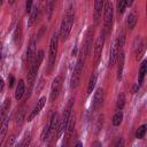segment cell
I'll return each mask as SVG.
<instances>
[{
  "label": "cell",
  "instance_id": "cell-11",
  "mask_svg": "<svg viewBox=\"0 0 147 147\" xmlns=\"http://www.w3.org/2000/svg\"><path fill=\"white\" fill-rule=\"evenodd\" d=\"M45 103H46V98L45 96H41L38 101H37V105L34 106V108H33V110L30 113V115L28 116V122H30V121H32L39 113H40V110L44 108V106H45Z\"/></svg>",
  "mask_w": 147,
  "mask_h": 147
},
{
  "label": "cell",
  "instance_id": "cell-5",
  "mask_svg": "<svg viewBox=\"0 0 147 147\" xmlns=\"http://www.w3.org/2000/svg\"><path fill=\"white\" fill-rule=\"evenodd\" d=\"M72 102L74 100L71 99L68 103V107L64 109L63 111V115L61 117V119H59V123H57V132H56V139L61 137V134L65 131V127H67V124H68V121H69V117H70V114H71V108H72Z\"/></svg>",
  "mask_w": 147,
  "mask_h": 147
},
{
  "label": "cell",
  "instance_id": "cell-8",
  "mask_svg": "<svg viewBox=\"0 0 147 147\" xmlns=\"http://www.w3.org/2000/svg\"><path fill=\"white\" fill-rule=\"evenodd\" d=\"M61 86H62V76H57L53 80V84L51 87V101H54L57 98L61 91Z\"/></svg>",
  "mask_w": 147,
  "mask_h": 147
},
{
  "label": "cell",
  "instance_id": "cell-38",
  "mask_svg": "<svg viewBox=\"0 0 147 147\" xmlns=\"http://www.w3.org/2000/svg\"><path fill=\"white\" fill-rule=\"evenodd\" d=\"M3 85H5V82H3L2 78H0V93H1L2 90H3Z\"/></svg>",
  "mask_w": 147,
  "mask_h": 147
},
{
  "label": "cell",
  "instance_id": "cell-10",
  "mask_svg": "<svg viewBox=\"0 0 147 147\" xmlns=\"http://www.w3.org/2000/svg\"><path fill=\"white\" fill-rule=\"evenodd\" d=\"M122 49V47L118 45V41L115 40L111 45V48H110V55H109V67H113L117 60V55L119 53V51Z\"/></svg>",
  "mask_w": 147,
  "mask_h": 147
},
{
  "label": "cell",
  "instance_id": "cell-42",
  "mask_svg": "<svg viewBox=\"0 0 147 147\" xmlns=\"http://www.w3.org/2000/svg\"><path fill=\"white\" fill-rule=\"evenodd\" d=\"M0 119H1V115H0Z\"/></svg>",
  "mask_w": 147,
  "mask_h": 147
},
{
  "label": "cell",
  "instance_id": "cell-41",
  "mask_svg": "<svg viewBox=\"0 0 147 147\" xmlns=\"http://www.w3.org/2000/svg\"><path fill=\"white\" fill-rule=\"evenodd\" d=\"M2 2H3V0H0V6L2 5Z\"/></svg>",
  "mask_w": 147,
  "mask_h": 147
},
{
  "label": "cell",
  "instance_id": "cell-3",
  "mask_svg": "<svg viewBox=\"0 0 147 147\" xmlns=\"http://www.w3.org/2000/svg\"><path fill=\"white\" fill-rule=\"evenodd\" d=\"M42 59H44V51H38L37 55L34 56V60L33 62L31 63L30 65V70L28 72V83H29V86L31 87L34 79H36V76H37V72L39 70V67L42 62Z\"/></svg>",
  "mask_w": 147,
  "mask_h": 147
},
{
  "label": "cell",
  "instance_id": "cell-32",
  "mask_svg": "<svg viewBox=\"0 0 147 147\" xmlns=\"http://www.w3.org/2000/svg\"><path fill=\"white\" fill-rule=\"evenodd\" d=\"M30 140H31V133L26 132L23 137V140L20 142V146H29L30 145Z\"/></svg>",
  "mask_w": 147,
  "mask_h": 147
},
{
  "label": "cell",
  "instance_id": "cell-36",
  "mask_svg": "<svg viewBox=\"0 0 147 147\" xmlns=\"http://www.w3.org/2000/svg\"><path fill=\"white\" fill-rule=\"evenodd\" d=\"M14 141H15V136H10V138L7 141V146H13L14 145Z\"/></svg>",
  "mask_w": 147,
  "mask_h": 147
},
{
  "label": "cell",
  "instance_id": "cell-34",
  "mask_svg": "<svg viewBox=\"0 0 147 147\" xmlns=\"http://www.w3.org/2000/svg\"><path fill=\"white\" fill-rule=\"evenodd\" d=\"M32 5H33V0H26V2H25V10H26V13H30L31 10H32Z\"/></svg>",
  "mask_w": 147,
  "mask_h": 147
},
{
  "label": "cell",
  "instance_id": "cell-26",
  "mask_svg": "<svg viewBox=\"0 0 147 147\" xmlns=\"http://www.w3.org/2000/svg\"><path fill=\"white\" fill-rule=\"evenodd\" d=\"M122 119H123V113L121 110H118L114 116H113V125L115 126H118L121 123H122Z\"/></svg>",
  "mask_w": 147,
  "mask_h": 147
},
{
  "label": "cell",
  "instance_id": "cell-35",
  "mask_svg": "<svg viewBox=\"0 0 147 147\" xmlns=\"http://www.w3.org/2000/svg\"><path fill=\"white\" fill-rule=\"evenodd\" d=\"M8 84H9V87H13L14 86V83H15V77L14 76H9L8 77Z\"/></svg>",
  "mask_w": 147,
  "mask_h": 147
},
{
  "label": "cell",
  "instance_id": "cell-2",
  "mask_svg": "<svg viewBox=\"0 0 147 147\" xmlns=\"http://www.w3.org/2000/svg\"><path fill=\"white\" fill-rule=\"evenodd\" d=\"M85 52L84 49H82V52L79 53L78 60L76 62V65L74 68L72 75H71V79H70V87L72 90H75L80 82V76H82V71H83V67H84V57H85Z\"/></svg>",
  "mask_w": 147,
  "mask_h": 147
},
{
  "label": "cell",
  "instance_id": "cell-31",
  "mask_svg": "<svg viewBox=\"0 0 147 147\" xmlns=\"http://www.w3.org/2000/svg\"><path fill=\"white\" fill-rule=\"evenodd\" d=\"M146 125L144 124V125H141L139 129H138V131H137V133H136V138H138V139H142L144 137H145V133H146Z\"/></svg>",
  "mask_w": 147,
  "mask_h": 147
},
{
  "label": "cell",
  "instance_id": "cell-28",
  "mask_svg": "<svg viewBox=\"0 0 147 147\" xmlns=\"http://www.w3.org/2000/svg\"><path fill=\"white\" fill-rule=\"evenodd\" d=\"M9 107H10V99L9 98H7L5 101H3V103H2V106H1V115H6V113L9 110Z\"/></svg>",
  "mask_w": 147,
  "mask_h": 147
},
{
  "label": "cell",
  "instance_id": "cell-17",
  "mask_svg": "<svg viewBox=\"0 0 147 147\" xmlns=\"http://www.w3.org/2000/svg\"><path fill=\"white\" fill-rule=\"evenodd\" d=\"M57 123H59V115H57V113H54L52 118H51V122L48 124V134H49V137L55 132V130L57 127Z\"/></svg>",
  "mask_w": 147,
  "mask_h": 147
},
{
  "label": "cell",
  "instance_id": "cell-14",
  "mask_svg": "<svg viewBox=\"0 0 147 147\" xmlns=\"http://www.w3.org/2000/svg\"><path fill=\"white\" fill-rule=\"evenodd\" d=\"M92 34H93V30L90 28L86 32V38H85V44H84V52L86 54V56L91 55V46H92Z\"/></svg>",
  "mask_w": 147,
  "mask_h": 147
},
{
  "label": "cell",
  "instance_id": "cell-12",
  "mask_svg": "<svg viewBox=\"0 0 147 147\" xmlns=\"http://www.w3.org/2000/svg\"><path fill=\"white\" fill-rule=\"evenodd\" d=\"M105 1L106 0H95V2H94V23L95 24H99L101 13L105 7Z\"/></svg>",
  "mask_w": 147,
  "mask_h": 147
},
{
  "label": "cell",
  "instance_id": "cell-43",
  "mask_svg": "<svg viewBox=\"0 0 147 147\" xmlns=\"http://www.w3.org/2000/svg\"><path fill=\"white\" fill-rule=\"evenodd\" d=\"M55 1H56V0H55Z\"/></svg>",
  "mask_w": 147,
  "mask_h": 147
},
{
  "label": "cell",
  "instance_id": "cell-23",
  "mask_svg": "<svg viewBox=\"0 0 147 147\" xmlns=\"http://www.w3.org/2000/svg\"><path fill=\"white\" fill-rule=\"evenodd\" d=\"M146 72H147V61H142L141 67H140V70H139V80H138V84L139 85H141V83L144 82V78H145Z\"/></svg>",
  "mask_w": 147,
  "mask_h": 147
},
{
  "label": "cell",
  "instance_id": "cell-40",
  "mask_svg": "<svg viewBox=\"0 0 147 147\" xmlns=\"http://www.w3.org/2000/svg\"><path fill=\"white\" fill-rule=\"evenodd\" d=\"M1 54H2V45L0 44V60H1Z\"/></svg>",
  "mask_w": 147,
  "mask_h": 147
},
{
  "label": "cell",
  "instance_id": "cell-29",
  "mask_svg": "<svg viewBox=\"0 0 147 147\" xmlns=\"http://www.w3.org/2000/svg\"><path fill=\"white\" fill-rule=\"evenodd\" d=\"M126 0H117V11L119 14H123L126 8Z\"/></svg>",
  "mask_w": 147,
  "mask_h": 147
},
{
  "label": "cell",
  "instance_id": "cell-4",
  "mask_svg": "<svg viewBox=\"0 0 147 147\" xmlns=\"http://www.w3.org/2000/svg\"><path fill=\"white\" fill-rule=\"evenodd\" d=\"M57 45H59V34L56 32L53 33L49 42V52H48V69L47 74H49L54 67L55 60H56V54H57Z\"/></svg>",
  "mask_w": 147,
  "mask_h": 147
},
{
  "label": "cell",
  "instance_id": "cell-37",
  "mask_svg": "<svg viewBox=\"0 0 147 147\" xmlns=\"http://www.w3.org/2000/svg\"><path fill=\"white\" fill-rule=\"evenodd\" d=\"M139 87H140V85H139V84H134V85H133V87H132V93H136V92L139 90Z\"/></svg>",
  "mask_w": 147,
  "mask_h": 147
},
{
  "label": "cell",
  "instance_id": "cell-25",
  "mask_svg": "<svg viewBox=\"0 0 147 147\" xmlns=\"http://www.w3.org/2000/svg\"><path fill=\"white\" fill-rule=\"evenodd\" d=\"M126 23H127V28L132 30V29L136 26V24H137V15H136L134 13H131V14L127 16Z\"/></svg>",
  "mask_w": 147,
  "mask_h": 147
},
{
  "label": "cell",
  "instance_id": "cell-15",
  "mask_svg": "<svg viewBox=\"0 0 147 147\" xmlns=\"http://www.w3.org/2000/svg\"><path fill=\"white\" fill-rule=\"evenodd\" d=\"M74 130H75V115L70 114V117H69V121H68V124H67V127H65V138H67V140H69L71 138V136L74 134Z\"/></svg>",
  "mask_w": 147,
  "mask_h": 147
},
{
  "label": "cell",
  "instance_id": "cell-21",
  "mask_svg": "<svg viewBox=\"0 0 147 147\" xmlns=\"http://www.w3.org/2000/svg\"><path fill=\"white\" fill-rule=\"evenodd\" d=\"M24 91H25L24 80L21 79V80H18V84H17V87H16V91H15V99L16 100H21L23 94H24Z\"/></svg>",
  "mask_w": 147,
  "mask_h": 147
},
{
  "label": "cell",
  "instance_id": "cell-22",
  "mask_svg": "<svg viewBox=\"0 0 147 147\" xmlns=\"http://www.w3.org/2000/svg\"><path fill=\"white\" fill-rule=\"evenodd\" d=\"M96 77H98L96 72H93V74L91 75V77H90V79H88V84H87V90H86L87 95H90V94L92 93V91L94 90V86H95V84H96Z\"/></svg>",
  "mask_w": 147,
  "mask_h": 147
},
{
  "label": "cell",
  "instance_id": "cell-27",
  "mask_svg": "<svg viewBox=\"0 0 147 147\" xmlns=\"http://www.w3.org/2000/svg\"><path fill=\"white\" fill-rule=\"evenodd\" d=\"M125 106V95L123 93H121L117 98V103H116V107H117V110H122Z\"/></svg>",
  "mask_w": 147,
  "mask_h": 147
},
{
  "label": "cell",
  "instance_id": "cell-7",
  "mask_svg": "<svg viewBox=\"0 0 147 147\" xmlns=\"http://www.w3.org/2000/svg\"><path fill=\"white\" fill-rule=\"evenodd\" d=\"M103 44H105V34H101L100 37H98V39L94 44V67H98V64L101 60Z\"/></svg>",
  "mask_w": 147,
  "mask_h": 147
},
{
  "label": "cell",
  "instance_id": "cell-19",
  "mask_svg": "<svg viewBox=\"0 0 147 147\" xmlns=\"http://www.w3.org/2000/svg\"><path fill=\"white\" fill-rule=\"evenodd\" d=\"M117 60H118L117 79H121L122 78V75H123V68H124V53H123V51H119V53L117 55Z\"/></svg>",
  "mask_w": 147,
  "mask_h": 147
},
{
  "label": "cell",
  "instance_id": "cell-30",
  "mask_svg": "<svg viewBox=\"0 0 147 147\" xmlns=\"http://www.w3.org/2000/svg\"><path fill=\"white\" fill-rule=\"evenodd\" d=\"M24 114H25V110H24V108H22L21 111H20V113L17 114V116H16V125H18V126L22 125L23 119H24Z\"/></svg>",
  "mask_w": 147,
  "mask_h": 147
},
{
  "label": "cell",
  "instance_id": "cell-13",
  "mask_svg": "<svg viewBox=\"0 0 147 147\" xmlns=\"http://www.w3.org/2000/svg\"><path fill=\"white\" fill-rule=\"evenodd\" d=\"M36 56V40L32 39L28 46V51H26V63L29 65H31V63L33 62Z\"/></svg>",
  "mask_w": 147,
  "mask_h": 147
},
{
  "label": "cell",
  "instance_id": "cell-39",
  "mask_svg": "<svg viewBox=\"0 0 147 147\" xmlns=\"http://www.w3.org/2000/svg\"><path fill=\"white\" fill-rule=\"evenodd\" d=\"M132 3H133V0H126V5L127 6H131Z\"/></svg>",
  "mask_w": 147,
  "mask_h": 147
},
{
  "label": "cell",
  "instance_id": "cell-16",
  "mask_svg": "<svg viewBox=\"0 0 147 147\" xmlns=\"http://www.w3.org/2000/svg\"><path fill=\"white\" fill-rule=\"evenodd\" d=\"M14 42L15 45L20 48L21 47V44H22V23L20 22L15 29V32H14Z\"/></svg>",
  "mask_w": 147,
  "mask_h": 147
},
{
  "label": "cell",
  "instance_id": "cell-1",
  "mask_svg": "<svg viewBox=\"0 0 147 147\" xmlns=\"http://www.w3.org/2000/svg\"><path fill=\"white\" fill-rule=\"evenodd\" d=\"M74 18H75V10L72 5H70L65 11V15L62 20L61 23V28H60V37L62 40H65L71 31L72 24H74Z\"/></svg>",
  "mask_w": 147,
  "mask_h": 147
},
{
  "label": "cell",
  "instance_id": "cell-18",
  "mask_svg": "<svg viewBox=\"0 0 147 147\" xmlns=\"http://www.w3.org/2000/svg\"><path fill=\"white\" fill-rule=\"evenodd\" d=\"M55 2H56L55 0H46L45 1V13H46V17L48 21H51V18H52Z\"/></svg>",
  "mask_w": 147,
  "mask_h": 147
},
{
  "label": "cell",
  "instance_id": "cell-33",
  "mask_svg": "<svg viewBox=\"0 0 147 147\" xmlns=\"http://www.w3.org/2000/svg\"><path fill=\"white\" fill-rule=\"evenodd\" d=\"M41 140L42 141H46L48 138H49V134H48V125H46L45 127H44V130H42V132H41Z\"/></svg>",
  "mask_w": 147,
  "mask_h": 147
},
{
  "label": "cell",
  "instance_id": "cell-9",
  "mask_svg": "<svg viewBox=\"0 0 147 147\" xmlns=\"http://www.w3.org/2000/svg\"><path fill=\"white\" fill-rule=\"evenodd\" d=\"M102 101H103V90L100 87L96 90L94 96H93V101H92V111H96L101 105H102Z\"/></svg>",
  "mask_w": 147,
  "mask_h": 147
},
{
  "label": "cell",
  "instance_id": "cell-24",
  "mask_svg": "<svg viewBox=\"0 0 147 147\" xmlns=\"http://www.w3.org/2000/svg\"><path fill=\"white\" fill-rule=\"evenodd\" d=\"M30 13H31V15H30V18H29V26L33 25L34 22L37 21V17H38V14H39V9H38V7L32 8V10H31Z\"/></svg>",
  "mask_w": 147,
  "mask_h": 147
},
{
  "label": "cell",
  "instance_id": "cell-20",
  "mask_svg": "<svg viewBox=\"0 0 147 147\" xmlns=\"http://www.w3.org/2000/svg\"><path fill=\"white\" fill-rule=\"evenodd\" d=\"M8 121H9L8 116L5 115V117H3L2 122H1V126H0V146H1V144H2V141H3V139H5V136H6V133H7Z\"/></svg>",
  "mask_w": 147,
  "mask_h": 147
},
{
  "label": "cell",
  "instance_id": "cell-6",
  "mask_svg": "<svg viewBox=\"0 0 147 147\" xmlns=\"http://www.w3.org/2000/svg\"><path fill=\"white\" fill-rule=\"evenodd\" d=\"M105 8V15H103V24H105V31L109 32L113 26V18H114V10L110 1L106 3Z\"/></svg>",
  "mask_w": 147,
  "mask_h": 147
}]
</instances>
